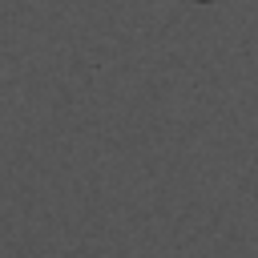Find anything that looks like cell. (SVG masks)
Here are the masks:
<instances>
[{
	"mask_svg": "<svg viewBox=\"0 0 258 258\" xmlns=\"http://www.w3.org/2000/svg\"><path fill=\"white\" fill-rule=\"evenodd\" d=\"M202 4H210V0H202Z\"/></svg>",
	"mask_w": 258,
	"mask_h": 258,
	"instance_id": "1",
	"label": "cell"
}]
</instances>
